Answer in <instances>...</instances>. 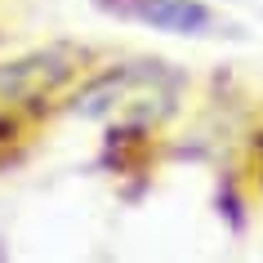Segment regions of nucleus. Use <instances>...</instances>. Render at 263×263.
<instances>
[{
  "instance_id": "obj_1",
  "label": "nucleus",
  "mask_w": 263,
  "mask_h": 263,
  "mask_svg": "<svg viewBox=\"0 0 263 263\" xmlns=\"http://www.w3.org/2000/svg\"><path fill=\"white\" fill-rule=\"evenodd\" d=\"M63 107L85 121H107L111 129H125V134H152V129H165L183 107V76L152 58L111 63L89 71Z\"/></svg>"
},
{
  "instance_id": "obj_2",
  "label": "nucleus",
  "mask_w": 263,
  "mask_h": 263,
  "mask_svg": "<svg viewBox=\"0 0 263 263\" xmlns=\"http://www.w3.org/2000/svg\"><path fill=\"white\" fill-rule=\"evenodd\" d=\"M94 49L81 41L36 45L0 63V111L18 121H41L49 107H63L67 94L94 71Z\"/></svg>"
},
{
  "instance_id": "obj_3",
  "label": "nucleus",
  "mask_w": 263,
  "mask_h": 263,
  "mask_svg": "<svg viewBox=\"0 0 263 263\" xmlns=\"http://www.w3.org/2000/svg\"><path fill=\"white\" fill-rule=\"evenodd\" d=\"M94 9L111 23L174 36V41H228L236 36V18H228L214 0H94Z\"/></svg>"
}]
</instances>
